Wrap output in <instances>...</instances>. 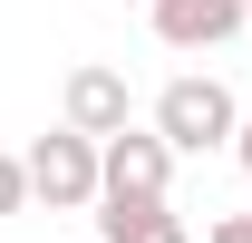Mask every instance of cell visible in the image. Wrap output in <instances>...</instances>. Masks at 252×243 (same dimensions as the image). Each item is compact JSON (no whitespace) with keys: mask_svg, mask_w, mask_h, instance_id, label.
I'll use <instances>...</instances> for the list:
<instances>
[{"mask_svg":"<svg viewBox=\"0 0 252 243\" xmlns=\"http://www.w3.org/2000/svg\"><path fill=\"white\" fill-rule=\"evenodd\" d=\"M68 136H88V146H107V136H126V126H136V97H126V78L117 68H68Z\"/></svg>","mask_w":252,"mask_h":243,"instance_id":"obj_4","label":"cell"},{"mask_svg":"<svg viewBox=\"0 0 252 243\" xmlns=\"http://www.w3.org/2000/svg\"><path fill=\"white\" fill-rule=\"evenodd\" d=\"M146 20H156V39L165 49H223V39L243 30V0H146Z\"/></svg>","mask_w":252,"mask_h":243,"instance_id":"obj_5","label":"cell"},{"mask_svg":"<svg viewBox=\"0 0 252 243\" xmlns=\"http://www.w3.org/2000/svg\"><path fill=\"white\" fill-rule=\"evenodd\" d=\"M233 126H243V107H233L223 78H165V97H156L165 156H214V146H233Z\"/></svg>","mask_w":252,"mask_h":243,"instance_id":"obj_1","label":"cell"},{"mask_svg":"<svg viewBox=\"0 0 252 243\" xmlns=\"http://www.w3.org/2000/svg\"><path fill=\"white\" fill-rule=\"evenodd\" d=\"M20 175H30V204H49V214H88L97 204V146L68 136V126H49V136L20 156Z\"/></svg>","mask_w":252,"mask_h":243,"instance_id":"obj_2","label":"cell"},{"mask_svg":"<svg viewBox=\"0 0 252 243\" xmlns=\"http://www.w3.org/2000/svg\"><path fill=\"white\" fill-rule=\"evenodd\" d=\"M243 30H252V0H243Z\"/></svg>","mask_w":252,"mask_h":243,"instance_id":"obj_10","label":"cell"},{"mask_svg":"<svg viewBox=\"0 0 252 243\" xmlns=\"http://www.w3.org/2000/svg\"><path fill=\"white\" fill-rule=\"evenodd\" d=\"M204 243H252V214H214V224H204Z\"/></svg>","mask_w":252,"mask_h":243,"instance_id":"obj_8","label":"cell"},{"mask_svg":"<svg viewBox=\"0 0 252 243\" xmlns=\"http://www.w3.org/2000/svg\"><path fill=\"white\" fill-rule=\"evenodd\" d=\"M233 156H243V175H252V117H243V126H233Z\"/></svg>","mask_w":252,"mask_h":243,"instance_id":"obj_9","label":"cell"},{"mask_svg":"<svg viewBox=\"0 0 252 243\" xmlns=\"http://www.w3.org/2000/svg\"><path fill=\"white\" fill-rule=\"evenodd\" d=\"M97 243H194V224L175 204H107L97 214Z\"/></svg>","mask_w":252,"mask_h":243,"instance_id":"obj_6","label":"cell"},{"mask_svg":"<svg viewBox=\"0 0 252 243\" xmlns=\"http://www.w3.org/2000/svg\"><path fill=\"white\" fill-rule=\"evenodd\" d=\"M175 185V156L156 146V126H126L97 146V204H165Z\"/></svg>","mask_w":252,"mask_h":243,"instance_id":"obj_3","label":"cell"},{"mask_svg":"<svg viewBox=\"0 0 252 243\" xmlns=\"http://www.w3.org/2000/svg\"><path fill=\"white\" fill-rule=\"evenodd\" d=\"M0 214H30V175H20V156H0Z\"/></svg>","mask_w":252,"mask_h":243,"instance_id":"obj_7","label":"cell"}]
</instances>
